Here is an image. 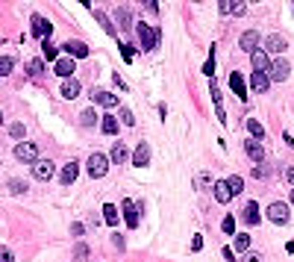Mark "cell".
Returning <instances> with one entry per match:
<instances>
[{
    "instance_id": "obj_1",
    "label": "cell",
    "mask_w": 294,
    "mask_h": 262,
    "mask_svg": "<svg viewBox=\"0 0 294 262\" xmlns=\"http://www.w3.org/2000/svg\"><path fill=\"white\" fill-rule=\"evenodd\" d=\"M136 30H139V35H141V47H144V50H156V44H159V33H153V27L144 24V21H139Z\"/></svg>"
},
{
    "instance_id": "obj_2",
    "label": "cell",
    "mask_w": 294,
    "mask_h": 262,
    "mask_svg": "<svg viewBox=\"0 0 294 262\" xmlns=\"http://www.w3.org/2000/svg\"><path fill=\"white\" fill-rule=\"evenodd\" d=\"M15 159H21V162H38V144H33V141H18Z\"/></svg>"
},
{
    "instance_id": "obj_3",
    "label": "cell",
    "mask_w": 294,
    "mask_h": 262,
    "mask_svg": "<svg viewBox=\"0 0 294 262\" xmlns=\"http://www.w3.org/2000/svg\"><path fill=\"white\" fill-rule=\"evenodd\" d=\"M86 168H88V174L91 177H103L106 171H109V156H103V153H91L86 162Z\"/></svg>"
},
{
    "instance_id": "obj_4",
    "label": "cell",
    "mask_w": 294,
    "mask_h": 262,
    "mask_svg": "<svg viewBox=\"0 0 294 262\" xmlns=\"http://www.w3.org/2000/svg\"><path fill=\"white\" fill-rule=\"evenodd\" d=\"M288 71H291V65H288V59H282V56H277V59L271 62V68H268V77H271V80H285V77H288Z\"/></svg>"
},
{
    "instance_id": "obj_5",
    "label": "cell",
    "mask_w": 294,
    "mask_h": 262,
    "mask_svg": "<svg viewBox=\"0 0 294 262\" xmlns=\"http://www.w3.org/2000/svg\"><path fill=\"white\" fill-rule=\"evenodd\" d=\"M268 218H271L274 224H285V221H288V203H279V200H274V203L268 206Z\"/></svg>"
},
{
    "instance_id": "obj_6",
    "label": "cell",
    "mask_w": 294,
    "mask_h": 262,
    "mask_svg": "<svg viewBox=\"0 0 294 262\" xmlns=\"http://www.w3.org/2000/svg\"><path fill=\"white\" fill-rule=\"evenodd\" d=\"M53 171H56V165H53L50 159H38V162H33V177L35 180H50Z\"/></svg>"
},
{
    "instance_id": "obj_7",
    "label": "cell",
    "mask_w": 294,
    "mask_h": 262,
    "mask_svg": "<svg viewBox=\"0 0 294 262\" xmlns=\"http://www.w3.org/2000/svg\"><path fill=\"white\" fill-rule=\"evenodd\" d=\"M53 33V27H50V21L47 18H41V15H33V35L35 38H44L47 41V35Z\"/></svg>"
},
{
    "instance_id": "obj_8",
    "label": "cell",
    "mask_w": 294,
    "mask_h": 262,
    "mask_svg": "<svg viewBox=\"0 0 294 262\" xmlns=\"http://www.w3.org/2000/svg\"><path fill=\"white\" fill-rule=\"evenodd\" d=\"M139 212H141L139 203H133V200H124V221H127V224H130L133 230L139 227Z\"/></svg>"
},
{
    "instance_id": "obj_9",
    "label": "cell",
    "mask_w": 294,
    "mask_h": 262,
    "mask_svg": "<svg viewBox=\"0 0 294 262\" xmlns=\"http://www.w3.org/2000/svg\"><path fill=\"white\" fill-rule=\"evenodd\" d=\"M256 44H259V33L256 30H247V33H242V38H239V47L247 53L256 50Z\"/></svg>"
},
{
    "instance_id": "obj_10",
    "label": "cell",
    "mask_w": 294,
    "mask_h": 262,
    "mask_svg": "<svg viewBox=\"0 0 294 262\" xmlns=\"http://www.w3.org/2000/svg\"><path fill=\"white\" fill-rule=\"evenodd\" d=\"M268 86H271V77H268V74H262V71H253V74H250V88H253V91H268Z\"/></svg>"
},
{
    "instance_id": "obj_11",
    "label": "cell",
    "mask_w": 294,
    "mask_h": 262,
    "mask_svg": "<svg viewBox=\"0 0 294 262\" xmlns=\"http://www.w3.org/2000/svg\"><path fill=\"white\" fill-rule=\"evenodd\" d=\"M56 74H59L62 80H71V74H74V59H71V56H59V59H56Z\"/></svg>"
},
{
    "instance_id": "obj_12",
    "label": "cell",
    "mask_w": 294,
    "mask_h": 262,
    "mask_svg": "<svg viewBox=\"0 0 294 262\" xmlns=\"http://www.w3.org/2000/svg\"><path fill=\"white\" fill-rule=\"evenodd\" d=\"M147 162H150V144L141 141L139 147H136V153H133V165H136V168H144Z\"/></svg>"
},
{
    "instance_id": "obj_13",
    "label": "cell",
    "mask_w": 294,
    "mask_h": 262,
    "mask_svg": "<svg viewBox=\"0 0 294 262\" xmlns=\"http://www.w3.org/2000/svg\"><path fill=\"white\" fill-rule=\"evenodd\" d=\"M265 50H271V53H282L285 50V38L279 33H271L268 38H265Z\"/></svg>"
},
{
    "instance_id": "obj_14",
    "label": "cell",
    "mask_w": 294,
    "mask_h": 262,
    "mask_svg": "<svg viewBox=\"0 0 294 262\" xmlns=\"http://www.w3.org/2000/svg\"><path fill=\"white\" fill-rule=\"evenodd\" d=\"M77 94H80V80H74V77L71 80H62V97L65 100H74Z\"/></svg>"
},
{
    "instance_id": "obj_15",
    "label": "cell",
    "mask_w": 294,
    "mask_h": 262,
    "mask_svg": "<svg viewBox=\"0 0 294 262\" xmlns=\"http://www.w3.org/2000/svg\"><path fill=\"white\" fill-rule=\"evenodd\" d=\"M242 218L247 221V224H259V218H262V215H259V203H256V200H250V203L244 206Z\"/></svg>"
},
{
    "instance_id": "obj_16",
    "label": "cell",
    "mask_w": 294,
    "mask_h": 262,
    "mask_svg": "<svg viewBox=\"0 0 294 262\" xmlns=\"http://www.w3.org/2000/svg\"><path fill=\"white\" fill-rule=\"evenodd\" d=\"M65 50L71 53V59H83V56H88V44L86 41H68Z\"/></svg>"
},
{
    "instance_id": "obj_17",
    "label": "cell",
    "mask_w": 294,
    "mask_h": 262,
    "mask_svg": "<svg viewBox=\"0 0 294 262\" xmlns=\"http://www.w3.org/2000/svg\"><path fill=\"white\" fill-rule=\"evenodd\" d=\"M229 88H232V91H236L242 100H247V86H244V77H242V74H232V77H229Z\"/></svg>"
},
{
    "instance_id": "obj_18",
    "label": "cell",
    "mask_w": 294,
    "mask_h": 262,
    "mask_svg": "<svg viewBox=\"0 0 294 262\" xmlns=\"http://www.w3.org/2000/svg\"><path fill=\"white\" fill-rule=\"evenodd\" d=\"M253 68L262 71V74H268V68H271V59H268V53H265V50H253Z\"/></svg>"
},
{
    "instance_id": "obj_19",
    "label": "cell",
    "mask_w": 294,
    "mask_h": 262,
    "mask_svg": "<svg viewBox=\"0 0 294 262\" xmlns=\"http://www.w3.org/2000/svg\"><path fill=\"white\" fill-rule=\"evenodd\" d=\"M94 103L106 106V109H112V106H118V97L112 94V91H94Z\"/></svg>"
},
{
    "instance_id": "obj_20",
    "label": "cell",
    "mask_w": 294,
    "mask_h": 262,
    "mask_svg": "<svg viewBox=\"0 0 294 262\" xmlns=\"http://www.w3.org/2000/svg\"><path fill=\"white\" fill-rule=\"evenodd\" d=\"M115 18H118V24H121L124 30H133V12L127 6H118L115 9Z\"/></svg>"
},
{
    "instance_id": "obj_21",
    "label": "cell",
    "mask_w": 294,
    "mask_h": 262,
    "mask_svg": "<svg viewBox=\"0 0 294 262\" xmlns=\"http://www.w3.org/2000/svg\"><path fill=\"white\" fill-rule=\"evenodd\" d=\"M77 174H80V165H77V162H68V165H65V168H62V183H65V186H71V183H74V180H77Z\"/></svg>"
},
{
    "instance_id": "obj_22",
    "label": "cell",
    "mask_w": 294,
    "mask_h": 262,
    "mask_svg": "<svg viewBox=\"0 0 294 262\" xmlns=\"http://www.w3.org/2000/svg\"><path fill=\"white\" fill-rule=\"evenodd\" d=\"M229 197H232V192H229L226 180H218V183H215V200H218V203H226Z\"/></svg>"
},
{
    "instance_id": "obj_23",
    "label": "cell",
    "mask_w": 294,
    "mask_h": 262,
    "mask_svg": "<svg viewBox=\"0 0 294 262\" xmlns=\"http://www.w3.org/2000/svg\"><path fill=\"white\" fill-rule=\"evenodd\" d=\"M244 150H247V156L253 159V162H262V159H265V147H262L259 141H247Z\"/></svg>"
},
{
    "instance_id": "obj_24",
    "label": "cell",
    "mask_w": 294,
    "mask_h": 262,
    "mask_svg": "<svg viewBox=\"0 0 294 262\" xmlns=\"http://www.w3.org/2000/svg\"><path fill=\"white\" fill-rule=\"evenodd\" d=\"M127 156H130L127 144H124V141H115V147H112V162H115V165H121V162H127Z\"/></svg>"
},
{
    "instance_id": "obj_25",
    "label": "cell",
    "mask_w": 294,
    "mask_h": 262,
    "mask_svg": "<svg viewBox=\"0 0 294 262\" xmlns=\"http://www.w3.org/2000/svg\"><path fill=\"white\" fill-rule=\"evenodd\" d=\"M100 130H103L106 136H115V133H118V118H112V115L100 118Z\"/></svg>"
},
{
    "instance_id": "obj_26",
    "label": "cell",
    "mask_w": 294,
    "mask_h": 262,
    "mask_svg": "<svg viewBox=\"0 0 294 262\" xmlns=\"http://www.w3.org/2000/svg\"><path fill=\"white\" fill-rule=\"evenodd\" d=\"M247 133L253 136V141H259L262 136H265V127H262L259 121H253V118H250V121H247Z\"/></svg>"
},
{
    "instance_id": "obj_27",
    "label": "cell",
    "mask_w": 294,
    "mask_h": 262,
    "mask_svg": "<svg viewBox=\"0 0 294 262\" xmlns=\"http://www.w3.org/2000/svg\"><path fill=\"white\" fill-rule=\"evenodd\" d=\"M103 218H106V224L112 227V224H118V209L112 206V203H106L103 206Z\"/></svg>"
},
{
    "instance_id": "obj_28",
    "label": "cell",
    "mask_w": 294,
    "mask_h": 262,
    "mask_svg": "<svg viewBox=\"0 0 294 262\" xmlns=\"http://www.w3.org/2000/svg\"><path fill=\"white\" fill-rule=\"evenodd\" d=\"M12 68H15V59L12 56H0V77L12 74Z\"/></svg>"
},
{
    "instance_id": "obj_29",
    "label": "cell",
    "mask_w": 294,
    "mask_h": 262,
    "mask_svg": "<svg viewBox=\"0 0 294 262\" xmlns=\"http://www.w3.org/2000/svg\"><path fill=\"white\" fill-rule=\"evenodd\" d=\"M94 18H97V21L103 24V30H106V33H109V35H115V27H112V21L106 18V12H100V9H94Z\"/></svg>"
},
{
    "instance_id": "obj_30",
    "label": "cell",
    "mask_w": 294,
    "mask_h": 262,
    "mask_svg": "<svg viewBox=\"0 0 294 262\" xmlns=\"http://www.w3.org/2000/svg\"><path fill=\"white\" fill-rule=\"evenodd\" d=\"M41 50H44V59H59V50L53 47L50 38H47V41H41Z\"/></svg>"
},
{
    "instance_id": "obj_31",
    "label": "cell",
    "mask_w": 294,
    "mask_h": 262,
    "mask_svg": "<svg viewBox=\"0 0 294 262\" xmlns=\"http://www.w3.org/2000/svg\"><path fill=\"white\" fill-rule=\"evenodd\" d=\"M41 71H44V62H41V59H30V62H27V74H33V77H38Z\"/></svg>"
},
{
    "instance_id": "obj_32",
    "label": "cell",
    "mask_w": 294,
    "mask_h": 262,
    "mask_svg": "<svg viewBox=\"0 0 294 262\" xmlns=\"http://www.w3.org/2000/svg\"><path fill=\"white\" fill-rule=\"evenodd\" d=\"M226 186H229V192H232V197H236V194H239V192L244 189L242 177H229V180H226Z\"/></svg>"
},
{
    "instance_id": "obj_33",
    "label": "cell",
    "mask_w": 294,
    "mask_h": 262,
    "mask_svg": "<svg viewBox=\"0 0 294 262\" xmlns=\"http://www.w3.org/2000/svg\"><path fill=\"white\" fill-rule=\"evenodd\" d=\"M80 121H83V127H94V124H97V115H94V109H86V112L80 115Z\"/></svg>"
},
{
    "instance_id": "obj_34",
    "label": "cell",
    "mask_w": 294,
    "mask_h": 262,
    "mask_svg": "<svg viewBox=\"0 0 294 262\" xmlns=\"http://www.w3.org/2000/svg\"><path fill=\"white\" fill-rule=\"evenodd\" d=\"M247 247H250V236L247 233H239L236 236V250H247Z\"/></svg>"
},
{
    "instance_id": "obj_35",
    "label": "cell",
    "mask_w": 294,
    "mask_h": 262,
    "mask_svg": "<svg viewBox=\"0 0 294 262\" xmlns=\"http://www.w3.org/2000/svg\"><path fill=\"white\" fill-rule=\"evenodd\" d=\"M9 192L24 194V192H27V183H24V180H9Z\"/></svg>"
},
{
    "instance_id": "obj_36",
    "label": "cell",
    "mask_w": 294,
    "mask_h": 262,
    "mask_svg": "<svg viewBox=\"0 0 294 262\" xmlns=\"http://www.w3.org/2000/svg\"><path fill=\"white\" fill-rule=\"evenodd\" d=\"M24 133H27L24 124H12V127H9V136H12V139H24Z\"/></svg>"
},
{
    "instance_id": "obj_37",
    "label": "cell",
    "mask_w": 294,
    "mask_h": 262,
    "mask_svg": "<svg viewBox=\"0 0 294 262\" xmlns=\"http://www.w3.org/2000/svg\"><path fill=\"white\" fill-rule=\"evenodd\" d=\"M121 121L127 124V127H133V124H136V115H133V109H127V106H124V109H121Z\"/></svg>"
},
{
    "instance_id": "obj_38",
    "label": "cell",
    "mask_w": 294,
    "mask_h": 262,
    "mask_svg": "<svg viewBox=\"0 0 294 262\" xmlns=\"http://www.w3.org/2000/svg\"><path fill=\"white\" fill-rule=\"evenodd\" d=\"M221 227H224V233H226V236H232V233H236V218H229V215H226Z\"/></svg>"
},
{
    "instance_id": "obj_39",
    "label": "cell",
    "mask_w": 294,
    "mask_h": 262,
    "mask_svg": "<svg viewBox=\"0 0 294 262\" xmlns=\"http://www.w3.org/2000/svg\"><path fill=\"white\" fill-rule=\"evenodd\" d=\"M121 56L127 59V62H133V56H136V50H133V44H121Z\"/></svg>"
},
{
    "instance_id": "obj_40",
    "label": "cell",
    "mask_w": 294,
    "mask_h": 262,
    "mask_svg": "<svg viewBox=\"0 0 294 262\" xmlns=\"http://www.w3.org/2000/svg\"><path fill=\"white\" fill-rule=\"evenodd\" d=\"M229 12H232V15H244V12H247V6H244L242 0H236V3H232V9H229Z\"/></svg>"
},
{
    "instance_id": "obj_41",
    "label": "cell",
    "mask_w": 294,
    "mask_h": 262,
    "mask_svg": "<svg viewBox=\"0 0 294 262\" xmlns=\"http://www.w3.org/2000/svg\"><path fill=\"white\" fill-rule=\"evenodd\" d=\"M0 262H15V256H12L9 247H0Z\"/></svg>"
},
{
    "instance_id": "obj_42",
    "label": "cell",
    "mask_w": 294,
    "mask_h": 262,
    "mask_svg": "<svg viewBox=\"0 0 294 262\" xmlns=\"http://www.w3.org/2000/svg\"><path fill=\"white\" fill-rule=\"evenodd\" d=\"M212 71H215V53L209 56V62L203 65V74H209V77H212Z\"/></svg>"
},
{
    "instance_id": "obj_43",
    "label": "cell",
    "mask_w": 294,
    "mask_h": 262,
    "mask_svg": "<svg viewBox=\"0 0 294 262\" xmlns=\"http://www.w3.org/2000/svg\"><path fill=\"white\" fill-rule=\"evenodd\" d=\"M74 256H77V259H83V256H88V245H77V250H74Z\"/></svg>"
},
{
    "instance_id": "obj_44",
    "label": "cell",
    "mask_w": 294,
    "mask_h": 262,
    "mask_svg": "<svg viewBox=\"0 0 294 262\" xmlns=\"http://www.w3.org/2000/svg\"><path fill=\"white\" fill-rule=\"evenodd\" d=\"M242 262H262V256H259V253H244Z\"/></svg>"
},
{
    "instance_id": "obj_45",
    "label": "cell",
    "mask_w": 294,
    "mask_h": 262,
    "mask_svg": "<svg viewBox=\"0 0 294 262\" xmlns=\"http://www.w3.org/2000/svg\"><path fill=\"white\" fill-rule=\"evenodd\" d=\"M200 245H203V236H194V242H191V250H200Z\"/></svg>"
},
{
    "instance_id": "obj_46",
    "label": "cell",
    "mask_w": 294,
    "mask_h": 262,
    "mask_svg": "<svg viewBox=\"0 0 294 262\" xmlns=\"http://www.w3.org/2000/svg\"><path fill=\"white\" fill-rule=\"evenodd\" d=\"M229 9H232V3H226V0H224V3H221V6H218V12H221V15H226Z\"/></svg>"
},
{
    "instance_id": "obj_47",
    "label": "cell",
    "mask_w": 294,
    "mask_h": 262,
    "mask_svg": "<svg viewBox=\"0 0 294 262\" xmlns=\"http://www.w3.org/2000/svg\"><path fill=\"white\" fill-rule=\"evenodd\" d=\"M83 230H86L83 224H74V227H71V233H74V236H83Z\"/></svg>"
},
{
    "instance_id": "obj_48",
    "label": "cell",
    "mask_w": 294,
    "mask_h": 262,
    "mask_svg": "<svg viewBox=\"0 0 294 262\" xmlns=\"http://www.w3.org/2000/svg\"><path fill=\"white\" fill-rule=\"evenodd\" d=\"M285 177H288V183L294 186V168H288V171H285Z\"/></svg>"
},
{
    "instance_id": "obj_49",
    "label": "cell",
    "mask_w": 294,
    "mask_h": 262,
    "mask_svg": "<svg viewBox=\"0 0 294 262\" xmlns=\"http://www.w3.org/2000/svg\"><path fill=\"white\" fill-rule=\"evenodd\" d=\"M285 250H288V253H294V242H288V245H285Z\"/></svg>"
},
{
    "instance_id": "obj_50",
    "label": "cell",
    "mask_w": 294,
    "mask_h": 262,
    "mask_svg": "<svg viewBox=\"0 0 294 262\" xmlns=\"http://www.w3.org/2000/svg\"><path fill=\"white\" fill-rule=\"evenodd\" d=\"M0 124H3V112H0Z\"/></svg>"
},
{
    "instance_id": "obj_51",
    "label": "cell",
    "mask_w": 294,
    "mask_h": 262,
    "mask_svg": "<svg viewBox=\"0 0 294 262\" xmlns=\"http://www.w3.org/2000/svg\"><path fill=\"white\" fill-rule=\"evenodd\" d=\"M291 203H294V192H291Z\"/></svg>"
}]
</instances>
